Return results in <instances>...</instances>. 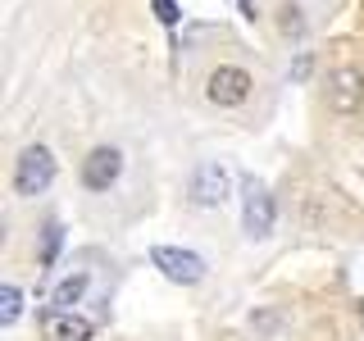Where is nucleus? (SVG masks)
Wrapping results in <instances>:
<instances>
[{
    "label": "nucleus",
    "instance_id": "1",
    "mask_svg": "<svg viewBox=\"0 0 364 341\" xmlns=\"http://www.w3.org/2000/svg\"><path fill=\"white\" fill-rule=\"evenodd\" d=\"M50 182H55V155L46 146H28L14 164V191L18 196H41Z\"/></svg>",
    "mask_w": 364,
    "mask_h": 341
},
{
    "label": "nucleus",
    "instance_id": "2",
    "mask_svg": "<svg viewBox=\"0 0 364 341\" xmlns=\"http://www.w3.org/2000/svg\"><path fill=\"white\" fill-rule=\"evenodd\" d=\"M151 264L164 273L168 282H178V287H196L205 278V259L196 250H178V246H155L151 250Z\"/></svg>",
    "mask_w": 364,
    "mask_h": 341
},
{
    "label": "nucleus",
    "instance_id": "3",
    "mask_svg": "<svg viewBox=\"0 0 364 341\" xmlns=\"http://www.w3.org/2000/svg\"><path fill=\"white\" fill-rule=\"evenodd\" d=\"M250 73L246 68H237V64H223V68H214L210 77H205V96H210V105H242V100L250 96Z\"/></svg>",
    "mask_w": 364,
    "mask_h": 341
},
{
    "label": "nucleus",
    "instance_id": "4",
    "mask_svg": "<svg viewBox=\"0 0 364 341\" xmlns=\"http://www.w3.org/2000/svg\"><path fill=\"white\" fill-rule=\"evenodd\" d=\"M242 223L250 237L273 232V196H269L264 182H255V178H246V187H242Z\"/></svg>",
    "mask_w": 364,
    "mask_h": 341
},
{
    "label": "nucleus",
    "instance_id": "5",
    "mask_svg": "<svg viewBox=\"0 0 364 341\" xmlns=\"http://www.w3.org/2000/svg\"><path fill=\"white\" fill-rule=\"evenodd\" d=\"M364 105V68L346 64L328 77V109L333 114H355Z\"/></svg>",
    "mask_w": 364,
    "mask_h": 341
},
{
    "label": "nucleus",
    "instance_id": "6",
    "mask_svg": "<svg viewBox=\"0 0 364 341\" xmlns=\"http://www.w3.org/2000/svg\"><path fill=\"white\" fill-rule=\"evenodd\" d=\"M123 173V155L114 151V146H96L87 159H82V182L91 191H109L114 182Z\"/></svg>",
    "mask_w": 364,
    "mask_h": 341
},
{
    "label": "nucleus",
    "instance_id": "7",
    "mask_svg": "<svg viewBox=\"0 0 364 341\" xmlns=\"http://www.w3.org/2000/svg\"><path fill=\"white\" fill-rule=\"evenodd\" d=\"M191 200L200 205V210H214V205L228 200V168L223 164H200L196 178H191Z\"/></svg>",
    "mask_w": 364,
    "mask_h": 341
},
{
    "label": "nucleus",
    "instance_id": "8",
    "mask_svg": "<svg viewBox=\"0 0 364 341\" xmlns=\"http://www.w3.org/2000/svg\"><path fill=\"white\" fill-rule=\"evenodd\" d=\"M46 341H91V323L73 310H50L46 314Z\"/></svg>",
    "mask_w": 364,
    "mask_h": 341
},
{
    "label": "nucleus",
    "instance_id": "9",
    "mask_svg": "<svg viewBox=\"0 0 364 341\" xmlns=\"http://www.w3.org/2000/svg\"><path fill=\"white\" fill-rule=\"evenodd\" d=\"M82 291H87V273H73V278H64L60 287H55V305H60V310H73V305L82 301Z\"/></svg>",
    "mask_w": 364,
    "mask_h": 341
},
{
    "label": "nucleus",
    "instance_id": "10",
    "mask_svg": "<svg viewBox=\"0 0 364 341\" xmlns=\"http://www.w3.org/2000/svg\"><path fill=\"white\" fill-rule=\"evenodd\" d=\"M18 314H23V296H18V287H0V323H14Z\"/></svg>",
    "mask_w": 364,
    "mask_h": 341
},
{
    "label": "nucleus",
    "instance_id": "11",
    "mask_svg": "<svg viewBox=\"0 0 364 341\" xmlns=\"http://www.w3.org/2000/svg\"><path fill=\"white\" fill-rule=\"evenodd\" d=\"M60 242H64V227H60V223H46V242H41V264H55V255H60Z\"/></svg>",
    "mask_w": 364,
    "mask_h": 341
},
{
    "label": "nucleus",
    "instance_id": "12",
    "mask_svg": "<svg viewBox=\"0 0 364 341\" xmlns=\"http://www.w3.org/2000/svg\"><path fill=\"white\" fill-rule=\"evenodd\" d=\"M151 9H155V18L164 23V28H178V18H182L178 0H151Z\"/></svg>",
    "mask_w": 364,
    "mask_h": 341
},
{
    "label": "nucleus",
    "instance_id": "13",
    "mask_svg": "<svg viewBox=\"0 0 364 341\" xmlns=\"http://www.w3.org/2000/svg\"><path fill=\"white\" fill-rule=\"evenodd\" d=\"M242 5V18H255V0H237Z\"/></svg>",
    "mask_w": 364,
    "mask_h": 341
},
{
    "label": "nucleus",
    "instance_id": "14",
    "mask_svg": "<svg viewBox=\"0 0 364 341\" xmlns=\"http://www.w3.org/2000/svg\"><path fill=\"white\" fill-rule=\"evenodd\" d=\"M360 314H364V301H360Z\"/></svg>",
    "mask_w": 364,
    "mask_h": 341
}]
</instances>
